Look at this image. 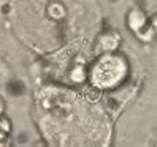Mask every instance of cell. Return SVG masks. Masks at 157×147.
Segmentation results:
<instances>
[{
	"instance_id": "6da1fadb",
	"label": "cell",
	"mask_w": 157,
	"mask_h": 147,
	"mask_svg": "<svg viewBox=\"0 0 157 147\" xmlns=\"http://www.w3.org/2000/svg\"><path fill=\"white\" fill-rule=\"evenodd\" d=\"M129 76V61L124 55L113 51L98 55L94 63L88 68L91 86L99 91L116 89Z\"/></svg>"
},
{
	"instance_id": "7a4b0ae2",
	"label": "cell",
	"mask_w": 157,
	"mask_h": 147,
	"mask_svg": "<svg viewBox=\"0 0 157 147\" xmlns=\"http://www.w3.org/2000/svg\"><path fill=\"white\" fill-rule=\"evenodd\" d=\"M126 27L129 28V32L136 35L141 41H152L155 36L154 30L151 27L149 17L147 13L139 7H132L126 15Z\"/></svg>"
},
{
	"instance_id": "3957f363",
	"label": "cell",
	"mask_w": 157,
	"mask_h": 147,
	"mask_svg": "<svg viewBox=\"0 0 157 147\" xmlns=\"http://www.w3.org/2000/svg\"><path fill=\"white\" fill-rule=\"evenodd\" d=\"M122 43V36L116 30H108L104 33H101L96 40L94 45V55H103V53H113L117 51L121 48Z\"/></svg>"
},
{
	"instance_id": "277c9868",
	"label": "cell",
	"mask_w": 157,
	"mask_h": 147,
	"mask_svg": "<svg viewBox=\"0 0 157 147\" xmlns=\"http://www.w3.org/2000/svg\"><path fill=\"white\" fill-rule=\"evenodd\" d=\"M46 13L52 17L53 20H63L66 17V8L60 2H52L46 7Z\"/></svg>"
},
{
	"instance_id": "5b68a950",
	"label": "cell",
	"mask_w": 157,
	"mask_h": 147,
	"mask_svg": "<svg viewBox=\"0 0 157 147\" xmlns=\"http://www.w3.org/2000/svg\"><path fill=\"white\" fill-rule=\"evenodd\" d=\"M70 78L73 83H84L88 79V68H84L83 65H75L73 70L70 71Z\"/></svg>"
},
{
	"instance_id": "8992f818",
	"label": "cell",
	"mask_w": 157,
	"mask_h": 147,
	"mask_svg": "<svg viewBox=\"0 0 157 147\" xmlns=\"http://www.w3.org/2000/svg\"><path fill=\"white\" fill-rule=\"evenodd\" d=\"M149 22H151V27H152V30H154V33L157 35V15L151 17V18H149Z\"/></svg>"
}]
</instances>
